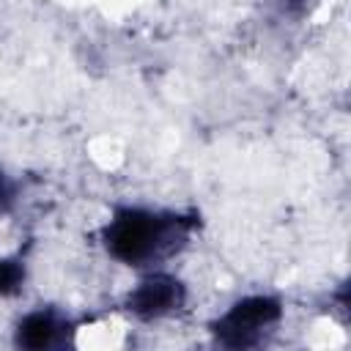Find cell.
Listing matches in <instances>:
<instances>
[{
  "mask_svg": "<svg viewBox=\"0 0 351 351\" xmlns=\"http://www.w3.org/2000/svg\"><path fill=\"white\" fill-rule=\"evenodd\" d=\"M186 285L165 271L162 266L159 269H145L143 277L129 288L126 299H123V310L137 318V321H162V318H170L176 315L184 304H186Z\"/></svg>",
  "mask_w": 351,
  "mask_h": 351,
  "instance_id": "3",
  "label": "cell"
},
{
  "mask_svg": "<svg viewBox=\"0 0 351 351\" xmlns=\"http://www.w3.org/2000/svg\"><path fill=\"white\" fill-rule=\"evenodd\" d=\"M280 321H282V302L271 293H252L236 299L225 313H219L217 321L211 324V335L222 346L244 348L261 343L263 335L274 332Z\"/></svg>",
  "mask_w": 351,
  "mask_h": 351,
  "instance_id": "2",
  "label": "cell"
},
{
  "mask_svg": "<svg viewBox=\"0 0 351 351\" xmlns=\"http://www.w3.org/2000/svg\"><path fill=\"white\" fill-rule=\"evenodd\" d=\"M25 282V266L19 258H0V296L16 293Z\"/></svg>",
  "mask_w": 351,
  "mask_h": 351,
  "instance_id": "5",
  "label": "cell"
},
{
  "mask_svg": "<svg viewBox=\"0 0 351 351\" xmlns=\"http://www.w3.org/2000/svg\"><path fill=\"white\" fill-rule=\"evenodd\" d=\"M195 228V214L148 206H118L101 228V247L123 266L140 271L159 269L189 244Z\"/></svg>",
  "mask_w": 351,
  "mask_h": 351,
  "instance_id": "1",
  "label": "cell"
},
{
  "mask_svg": "<svg viewBox=\"0 0 351 351\" xmlns=\"http://www.w3.org/2000/svg\"><path fill=\"white\" fill-rule=\"evenodd\" d=\"M277 5L288 14H302L307 8V0H277Z\"/></svg>",
  "mask_w": 351,
  "mask_h": 351,
  "instance_id": "6",
  "label": "cell"
},
{
  "mask_svg": "<svg viewBox=\"0 0 351 351\" xmlns=\"http://www.w3.org/2000/svg\"><path fill=\"white\" fill-rule=\"evenodd\" d=\"M69 329L71 324L66 315L38 307L19 318L14 335H16V346H25V348H55L66 343Z\"/></svg>",
  "mask_w": 351,
  "mask_h": 351,
  "instance_id": "4",
  "label": "cell"
}]
</instances>
